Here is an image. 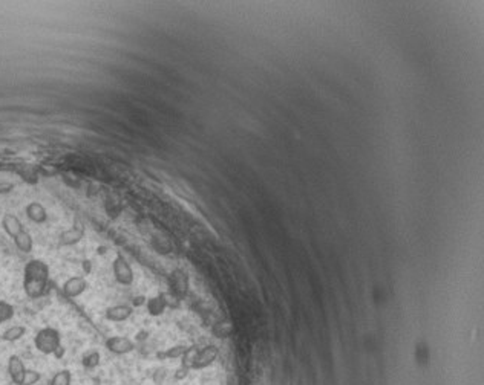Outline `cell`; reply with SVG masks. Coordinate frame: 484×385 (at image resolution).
Here are the masks:
<instances>
[{
    "label": "cell",
    "mask_w": 484,
    "mask_h": 385,
    "mask_svg": "<svg viewBox=\"0 0 484 385\" xmlns=\"http://www.w3.org/2000/svg\"><path fill=\"white\" fill-rule=\"evenodd\" d=\"M49 281V267L42 260H29L23 271V289L29 298L45 295Z\"/></svg>",
    "instance_id": "1"
},
{
    "label": "cell",
    "mask_w": 484,
    "mask_h": 385,
    "mask_svg": "<svg viewBox=\"0 0 484 385\" xmlns=\"http://www.w3.org/2000/svg\"><path fill=\"white\" fill-rule=\"evenodd\" d=\"M34 345L43 355H54L55 350L61 345V336L57 329L45 327L37 332L34 338Z\"/></svg>",
    "instance_id": "2"
},
{
    "label": "cell",
    "mask_w": 484,
    "mask_h": 385,
    "mask_svg": "<svg viewBox=\"0 0 484 385\" xmlns=\"http://www.w3.org/2000/svg\"><path fill=\"white\" fill-rule=\"evenodd\" d=\"M112 269H114V277L120 284L129 286L133 283V271L123 255H117V258L114 260Z\"/></svg>",
    "instance_id": "3"
},
{
    "label": "cell",
    "mask_w": 484,
    "mask_h": 385,
    "mask_svg": "<svg viewBox=\"0 0 484 385\" xmlns=\"http://www.w3.org/2000/svg\"><path fill=\"white\" fill-rule=\"evenodd\" d=\"M106 349L114 355H126L135 349V344L126 336H112L106 341Z\"/></svg>",
    "instance_id": "4"
},
{
    "label": "cell",
    "mask_w": 484,
    "mask_h": 385,
    "mask_svg": "<svg viewBox=\"0 0 484 385\" xmlns=\"http://www.w3.org/2000/svg\"><path fill=\"white\" fill-rule=\"evenodd\" d=\"M85 236V226L80 220H76L74 222V226L63 231V233L60 234V245L61 246H72V245H76L79 243Z\"/></svg>",
    "instance_id": "5"
},
{
    "label": "cell",
    "mask_w": 484,
    "mask_h": 385,
    "mask_svg": "<svg viewBox=\"0 0 484 385\" xmlns=\"http://www.w3.org/2000/svg\"><path fill=\"white\" fill-rule=\"evenodd\" d=\"M170 287H172V294L178 298H182L189 291V277L185 272H182L181 269H176V271L172 272L170 275Z\"/></svg>",
    "instance_id": "6"
},
{
    "label": "cell",
    "mask_w": 484,
    "mask_h": 385,
    "mask_svg": "<svg viewBox=\"0 0 484 385\" xmlns=\"http://www.w3.org/2000/svg\"><path fill=\"white\" fill-rule=\"evenodd\" d=\"M88 289V281L85 277H71L64 281L63 284V294L67 297V298H77L80 297L85 291Z\"/></svg>",
    "instance_id": "7"
},
{
    "label": "cell",
    "mask_w": 484,
    "mask_h": 385,
    "mask_svg": "<svg viewBox=\"0 0 484 385\" xmlns=\"http://www.w3.org/2000/svg\"><path fill=\"white\" fill-rule=\"evenodd\" d=\"M8 373L11 380L16 385H23V379H25V373H26V367L22 361L20 356L17 355H11L8 359Z\"/></svg>",
    "instance_id": "8"
},
{
    "label": "cell",
    "mask_w": 484,
    "mask_h": 385,
    "mask_svg": "<svg viewBox=\"0 0 484 385\" xmlns=\"http://www.w3.org/2000/svg\"><path fill=\"white\" fill-rule=\"evenodd\" d=\"M218 349L215 347V345H207V347H204L202 350H198V355L195 358V362H193V367L192 368H196V370H201V368H205L209 365H212L215 362V359L218 358Z\"/></svg>",
    "instance_id": "9"
},
{
    "label": "cell",
    "mask_w": 484,
    "mask_h": 385,
    "mask_svg": "<svg viewBox=\"0 0 484 385\" xmlns=\"http://www.w3.org/2000/svg\"><path fill=\"white\" fill-rule=\"evenodd\" d=\"M130 315H132V307H130V306H127V304H117V306H112V307H109V309L106 311V314H104L106 320L114 321V323L126 321L127 318H130Z\"/></svg>",
    "instance_id": "10"
},
{
    "label": "cell",
    "mask_w": 484,
    "mask_h": 385,
    "mask_svg": "<svg viewBox=\"0 0 484 385\" xmlns=\"http://www.w3.org/2000/svg\"><path fill=\"white\" fill-rule=\"evenodd\" d=\"M2 226H4L5 233H7L10 237H13V239H14L16 236H19L22 231L25 229L23 225H22V222H20V219H19L17 216H14V214H10V213L2 217Z\"/></svg>",
    "instance_id": "11"
},
{
    "label": "cell",
    "mask_w": 484,
    "mask_h": 385,
    "mask_svg": "<svg viewBox=\"0 0 484 385\" xmlns=\"http://www.w3.org/2000/svg\"><path fill=\"white\" fill-rule=\"evenodd\" d=\"M25 211H26L28 219L32 220L34 223H43V222H46V219H48V213H46L45 207H43L42 204H39V202H31V204H28L26 208H25Z\"/></svg>",
    "instance_id": "12"
},
{
    "label": "cell",
    "mask_w": 484,
    "mask_h": 385,
    "mask_svg": "<svg viewBox=\"0 0 484 385\" xmlns=\"http://www.w3.org/2000/svg\"><path fill=\"white\" fill-rule=\"evenodd\" d=\"M146 306H147V311L151 315L154 317H158L161 315L164 311H166V307H167V300L164 295H158V297H154L151 300H147L146 301Z\"/></svg>",
    "instance_id": "13"
},
{
    "label": "cell",
    "mask_w": 484,
    "mask_h": 385,
    "mask_svg": "<svg viewBox=\"0 0 484 385\" xmlns=\"http://www.w3.org/2000/svg\"><path fill=\"white\" fill-rule=\"evenodd\" d=\"M13 240H14V243H16V246H17L19 251H22V252H25V254H28V252L32 251L34 242H32V237H31V234L28 233V231L23 229L22 233H20L19 236H16Z\"/></svg>",
    "instance_id": "14"
},
{
    "label": "cell",
    "mask_w": 484,
    "mask_h": 385,
    "mask_svg": "<svg viewBox=\"0 0 484 385\" xmlns=\"http://www.w3.org/2000/svg\"><path fill=\"white\" fill-rule=\"evenodd\" d=\"M26 335V327L25 326H11L8 327L4 335H2V339L4 341H8V342H16L19 339H22L23 336Z\"/></svg>",
    "instance_id": "15"
},
{
    "label": "cell",
    "mask_w": 484,
    "mask_h": 385,
    "mask_svg": "<svg viewBox=\"0 0 484 385\" xmlns=\"http://www.w3.org/2000/svg\"><path fill=\"white\" fill-rule=\"evenodd\" d=\"M71 380H72L71 371L69 370H60L52 376L49 385H71Z\"/></svg>",
    "instance_id": "16"
},
{
    "label": "cell",
    "mask_w": 484,
    "mask_h": 385,
    "mask_svg": "<svg viewBox=\"0 0 484 385\" xmlns=\"http://www.w3.org/2000/svg\"><path fill=\"white\" fill-rule=\"evenodd\" d=\"M13 317H14V307L10 303L0 300V324H4Z\"/></svg>",
    "instance_id": "17"
},
{
    "label": "cell",
    "mask_w": 484,
    "mask_h": 385,
    "mask_svg": "<svg viewBox=\"0 0 484 385\" xmlns=\"http://www.w3.org/2000/svg\"><path fill=\"white\" fill-rule=\"evenodd\" d=\"M196 355H198V349H196V347H190V349L185 350L184 355L181 356V358H182V367L190 370V368L193 367V362H195Z\"/></svg>",
    "instance_id": "18"
},
{
    "label": "cell",
    "mask_w": 484,
    "mask_h": 385,
    "mask_svg": "<svg viewBox=\"0 0 484 385\" xmlns=\"http://www.w3.org/2000/svg\"><path fill=\"white\" fill-rule=\"evenodd\" d=\"M100 361H101L100 353H98L97 350H91L89 353L85 355V358H83V365H85L86 368H95V367L100 364Z\"/></svg>",
    "instance_id": "19"
},
{
    "label": "cell",
    "mask_w": 484,
    "mask_h": 385,
    "mask_svg": "<svg viewBox=\"0 0 484 385\" xmlns=\"http://www.w3.org/2000/svg\"><path fill=\"white\" fill-rule=\"evenodd\" d=\"M213 333L218 338H227L232 333V326L229 323H219L213 327Z\"/></svg>",
    "instance_id": "20"
},
{
    "label": "cell",
    "mask_w": 484,
    "mask_h": 385,
    "mask_svg": "<svg viewBox=\"0 0 484 385\" xmlns=\"http://www.w3.org/2000/svg\"><path fill=\"white\" fill-rule=\"evenodd\" d=\"M42 374L39 371H35V370H28L26 368V373H25V379H23V385H34L40 380Z\"/></svg>",
    "instance_id": "21"
},
{
    "label": "cell",
    "mask_w": 484,
    "mask_h": 385,
    "mask_svg": "<svg viewBox=\"0 0 484 385\" xmlns=\"http://www.w3.org/2000/svg\"><path fill=\"white\" fill-rule=\"evenodd\" d=\"M185 350H187V349L182 347V345H176V347H172L170 350H167L166 353H161L160 356H164V358H181Z\"/></svg>",
    "instance_id": "22"
},
{
    "label": "cell",
    "mask_w": 484,
    "mask_h": 385,
    "mask_svg": "<svg viewBox=\"0 0 484 385\" xmlns=\"http://www.w3.org/2000/svg\"><path fill=\"white\" fill-rule=\"evenodd\" d=\"M187 373H189V368H185V367H182V365H181V368H178V370H176L175 377H176V379H182V377L187 376Z\"/></svg>",
    "instance_id": "23"
},
{
    "label": "cell",
    "mask_w": 484,
    "mask_h": 385,
    "mask_svg": "<svg viewBox=\"0 0 484 385\" xmlns=\"http://www.w3.org/2000/svg\"><path fill=\"white\" fill-rule=\"evenodd\" d=\"M63 355H64V349H63V345H60V347H58V349L55 350L54 356H55V358H61Z\"/></svg>",
    "instance_id": "24"
},
{
    "label": "cell",
    "mask_w": 484,
    "mask_h": 385,
    "mask_svg": "<svg viewBox=\"0 0 484 385\" xmlns=\"http://www.w3.org/2000/svg\"><path fill=\"white\" fill-rule=\"evenodd\" d=\"M83 267H85V272H86V274H89V272H91V269H92V266H91V261L85 260V261H83Z\"/></svg>",
    "instance_id": "25"
},
{
    "label": "cell",
    "mask_w": 484,
    "mask_h": 385,
    "mask_svg": "<svg viewBox=\"0 0 484 385\" xmlns=\"http://www.w3.org/2000/svg\"><path fill=\"white\" fill-rule=\"evenodd\" d=\"M133 303H135V304H136V306H141V304H143V303H144V297H136V298H135V301H133Z\"/></svg>",
    "instance_id": "26"
}]
</instances>
